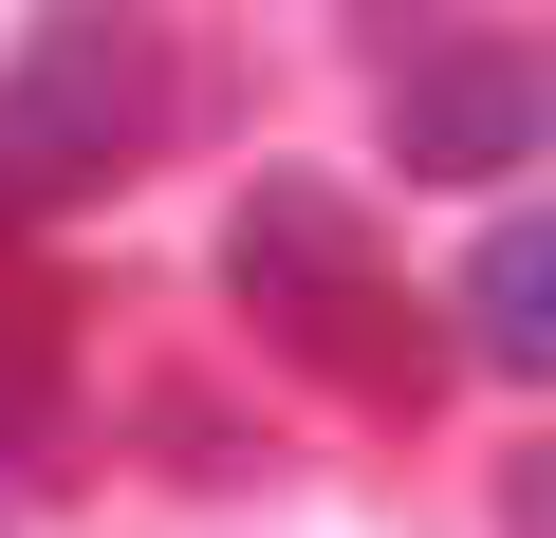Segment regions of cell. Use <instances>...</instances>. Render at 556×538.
Returning a JSON list of instances; mask_svg holds the SVG:
<instances>
[{"instance_id": "1", "label": "cell", "mask_w": 556, "mask_h": 538, "mask_svg": "<svg viewBox=\"0 0 556 538\" xmlns=\"http://www.w3.org/2000/svg\"><path fill=\"white\" fill-rule=\"evenodd\" d=\"M223 298L260 316V353H298L316 390H353L371 427H427L445 390V335L427 298H390V260H371V204L316 186V167H260L241 223H223Z\"/></svg>"}, {"instance_id": "3", "label": "cell", "mask_w": 556, "mask_h": 538, "mask_svg": "<svg viewBox=\"0 0 556 538\" xmlns=\"http://www.w3.org/2000/svg\"><path fill=\"white\" fill-rule=\"evenodd\" d=\"M538 130H556V93H538V57L482 38V20L390 75V167H408V186H501V167H538Z\"/></svg>"}, {"instance_id": "4", "label": "cell", "mask_w": 556, "mask_h": 538, "mask_svg": "<svg viewBox=\"0 0 556 538\" xmlns=\"http://www.w3.org/2000/svg\"><path fill=\"white\" fill-rule=\"evenodd\" d=\"M445 353H482V372H556V223H538V204L482 223V260H464V335H445Z\"/></svg>"}, {"instance_id": "2", "label": "cell", "mask_w": 556, "mask_h": 538, "mask_svg": "<svg viewBox=\"0 0 556 538\" xmlns=\"http://www.w3.org/2000/svg\"><path fill=\"white\" fill-rule=\"evenodd\" d=\"M167 112H186V75H167L149 0H38V38L0 57V223L130 186L167 149Z\"/></svg>"}, {"instance_id": "5", "label": "cell", "mask_w": 556, "mask_h": 538, "mask_svg": "<svg viewBox=\"0 0 556 538\" xmlns=\"http://www.w3.org/2000/svg\"><path fill=\"white\" fill-rule=\"evenodd\" d=\"M56 427H75V298L0 260V446H56Z\"/></svg>"}, {"instance_id": "6", "label": "cell", "mask_w": 556, "mask_h": 538, "mask_svg": "<svg viewBox=\"0 0 556 538\" xmlns=\"http://www.w3.org/2000/svg\"><path fill=\"white\" fill-rule=\"evenodd\" d=\"M0 538H20V520H0Z\"/></svg>"}]
</instances>
